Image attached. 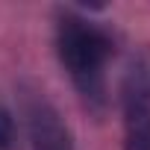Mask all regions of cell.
Segmentation results:
<instances>
[{
	"label": "cell",
	"instance_id": "obj_1",
	"mask_svg": "<svg viewBox=\"0 0 150 150\" xmlns=\"http://www.w3.org/2000/svg\"><path fill=\"white\" fill-rule=\"evenodd\" d=\"M53 47L80 103L91 115L103 118L109 109L106 65L115 53L112 30L86 9H59L53 24Z\"/></svg>",
	"mask_w": 150,
	"mask_h": 150
},
{
	"label": "cell",
	"instance_id": "obj_2",
	"mask_svg": "<svg viewBox=\"0 0 150 150\" xmlns=\"http://www.w3.org/2000/svg\"><path fill=\"white\" fill-rule=\"evenodd\" d=\"M124 124V150H150V56L138 53L127 62L118 86Z\"/></svg>",
	"mask_w": 150,
	"mask_h": 150
},
{
	"label": "cell",
	"instance_id": "obj_3",
	"mask_svg": "<svg viewBox=\"0 0 150 150\" xmlns=\"http://www.w3.org/2000/svg\"><path fill=\"white\" fill-rule=\"evenodd\" d=\"M21 115L30 150H77L68 121L44 91H27L21 100Z\"/></svg>",
	"mask_w": 150,
	"mask_h": 150
},
{
	"label": "cell",
	"instance_id": "obj_4",
	"mask_svg": "<svg viewBox=\"0 0 150 150\" xmlns=\"http://www.w3.org/2000/svg\"><path fill=\"white\" fill-rule=\"evenodd\" d=\"M18 147V127L15 118L0 106V150H15Z\"/></svg>",
	"mask_w": 150,
	"mask_h": 150
}]
</instances>
